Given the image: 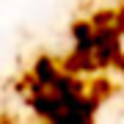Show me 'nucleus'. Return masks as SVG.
I'll return each instance as SVG.
<instances>
[{
  "mask_svg": "<svg viewBox=\"0 0 124 124\" xmlns=\"http://www.w3.org/2000/svg\"><path fill=\"white\" fill-rule=\"evenodd\" d=\"M121 28H124V14H121Z\"/></svg>",
  "mask_w": 124,
  "mask_h": 124,
  "instance_id": "f257e3e1",
  "label": "nucleus"
}]
</instances>
